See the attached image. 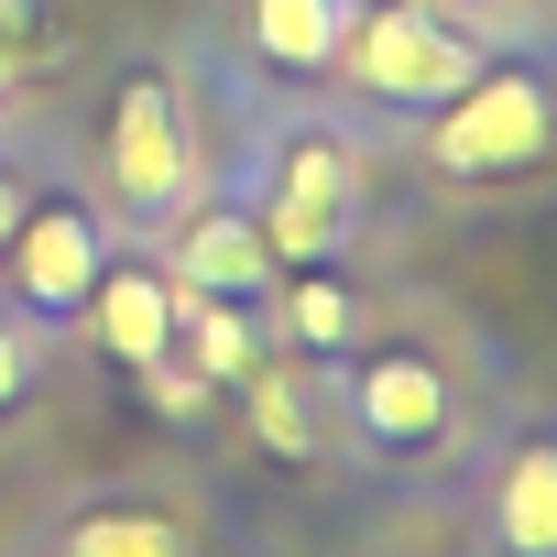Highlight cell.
<instances>
[{
	"instance_id": "cell-1",
	"label": "cell",
	"mask_w": 557,
	"mask_h": 557,
	"mask_svg": "<svg viewBox=\"0 0 557 557\" xmlns=\"http://www.w3.org/2000/svg\"><path fill=\"white\" fill-rule=\"evenodd\" d=\"M546 110H557V88H546V55H535V45L481 55V66L426 110V164H437L448 186L535 175V164H546Z\"/></svg>"
},
{
	"instance_id": "cell-2",
	"label": "cell",
	"mask_w": 557,
	"mask_h": 557,
	"mask_svg": "<svg viewBox=\"0 0 557 557\" xmlns=\"http://www.w3.org/2000/svg\"><path fill=\"white\" fill-rule=\"evenodd\" d=\"M240 208H251L262 251L285 262V273L339 262V251L361 240V143H350V132H329V121L285 132V143H273V164L240 186Z\"/></svg>"
},
{
	"instance_id": "cell-3",
	"label": "cell",
	"mask_w": 557,
	"mask_h": 557,
	"mask_svg": "<svg viewBox=\"0 0 557 557\" xmlns=\"http://www.w3.org/2000/svg\"><path fill=\"white\" fill-rule=\"evenodd\" d=\"M470 66H481V34H459L437 0H350V34L329 55V77H350L394 121H426Z\"/></svg>"
},
{
	"instance_id": "cell-4",
	"label": "cell",
	"mask_w": 557,
	"mask_h": 557,
	"mask_svg": "<svg viewBox=\"0 0 557 557\" xmlns=\"http://www.w3.org/2000/svg\"><path fill=\"white\" fill-rule=\"evenodd\" d=\"M99 186L121 197L132 230H175L197 208V132L164 66H121L110 121H99Z\"/></svg>"
},
{
	"instance_id": "cell-5",
	"label": "cell",
	"mask_w": 557,
	"mask_h": 557,
	"mask_svg": "<svg viewBox=\"0 0 557 557\" xmlns=\"http://www.w3.org/2000/svg\"><path fill=\"white\" fill-rule=\"evenodd\" d=\"M110 251H121V240H110V208H99V197H77V186H34L23 230L0 240V307H23L45 339L77 329V307H88V285H99Z\"/></svg>"
},
{
	"instance_id": "cell-6",
	"label": "cell",
	"mask_w": 557,
	"mask_h": 557,
	"mask_svg": "<svg viewBox=\"0 0 557 557\" xmlns=\"http://www.w3.org/2000/svg\"><path fill=\"white\" fill-rule=\"evenodd\" d=\"M339 416H350L361 448H383V459H426V448H448L459 394H448V372H437L426 350H361V361L339 372Z\"/></svg>"
},
{
	"instance_id": "cell-7",
	"label": "cell",
	"mask_w": 557,
	"mask_h": 557,
	"mask_svg": "<svg viewBox=\"0 0 557 557\" xmlns=\"http://www.w3.org/2000/svg\"><path fill=\"white\" fill-rule=\"evenodd\" d=\"M164 273H175V296H273V262L262 251V230H251V208L240 197H208V208H186L175 230H164Z\"/></svg>"
},
{
	"instance_id": "cell-8",
	"label": "cell",
	"mask_w": 557,
	"mask_h": 557,
	"mask_svg": "<svg viewBox=\"0 0 557 557\" xmlns=\"http://www.w3.org/2000/svg\"><path fill=\"white\" fill-rule=\"evenodd\" d=\"M77 329H88L121 372L175 361V273L143 262V251H110V262H99V285H88V307H77Z\"/></svg>"
},
{
	"instance_id": "cell-9",
	"label": "cell",
	"mask_w": 557,
	"mask_h": 557,
	"mask_svg": "<svg viewBox=\"0 0 557 557\" xmlns=\"http://www.w3.org/2000/svg\"><path fill=\"white\" fill-rule=\"evenodd\" d=\"M492 546L503 557H557V437L524 426L492 459Z\"/></svg>"
},
{
	"instance_id": "cell-10",
	"label": "cell",
	"mask_w": 557,
	"mask_h": 557,
	"mask_svg": "<svg viewBox=\"0 0 557 557\" xmlns=\"http://www.w3.org/2000/svg\"><path fill=\"white\" fill-rule=\"evenodd\" d=\"M339 34H350V0H240V45L262 77H296V88L329 77Z\"/></svg>"
},
{
	"instance_id": "cell-11",
	"label": "cell",
	"mask_w": 557,
	"mask_h": 557,
	"mask_svg": "<svg viewBox=\"0 0 557 557\" xmlns=\"http://www.w3.org/2000/svg\"><path fill=\"white\" fill-rule=\"evenodd\" d=\"M262 307L251 296H175V361L208 383V394H240V372L262 361Z\"/></svg>"
},
{
	"instance_id": "cell-12",
	"label": "cell",
	"mask_w": 557,
	"mask_h": 557,
	"mask_svg": "<svg viewBox=\"0 0 557 557\" xmlns=\"http://www.w3.org/2000/svg\"><path fill=\"white\" fill-rule=\"evenodd\" d=\"M55 557H197V535L153 503H88V513H66Z\"/></svg>"
},
{
	"instance_id": "cell-13",
	"label": "cell",
	"mask_w": 557,
	"mask_h": 557,
	"mask_svg": "<svg viewBox=\"0 0 557 557\" xmlns=\"http://www.w3.org/2000/svg\"><path fill=\"white\" fill-rule=\"evenodd\" d=\"M273 307H285V339H296V350H318V361H339V350L361 339V307H350V285H329V262L273 273Z\"/></svg>"
},
{
	"instance_id": "cell-14",
	"label": "cell",
	"mask_w": 557,
	"mask_h": 557,
	"mask_svg": "<svg viewBox=\"0 0 557 557\" xmlns=\"http://www.w3.org/2000/svg\"><path fill=\"white\" fill-rule=\"evenodd\" d=\"M240 394H251V426H262V448H285V459H318V437H329V416H318V394L296 383V361H251L240 372Z\"/></svg>"
},
{
	"instance_id": "cell-15",
	"label": "cell",
	"mask_w": 557,
	"mask_h": 557,
	"mask_svg": "<svg viewBox=\"0 0 557 557\" xmlns=\"http://www.w3.org/2000/svg\"><path fill=\"white\" fill-rule=\"evenodd\" d=\"M34 394H45V329L23 307H0V426H12Z\"/></svg>"
},
{
	"instance_id": "cell-16",
	"label": "cell",
	"mask_w": 557,
	"mask_h": 557,
	"mask_svg": "<svg viewBox=\"0 0 557 557\" xmlns=\"http://www.w3.org/2000/svg\"><path fill=\"white\" fill-rule=\"evenodd\" d=\"M23 208H34V164H23L12 143H0V240L23 230Z\"/></svg>"
},
{
	"instance_id": "cell-17",
	"label": "cell",
	"mask_w": 557,
	"mask_h": 557,
	"mask_svg": "<svg viewBox=\"0 0 557 557\" xmlns=\"http://www.w3.org/2000/svg\"><path fill=\"white\" fill-rule=\"evenodd\" d=\"M23 77H34V34H12V23H0V110L23 99Z\"/></svg>"
}]
</instances>
